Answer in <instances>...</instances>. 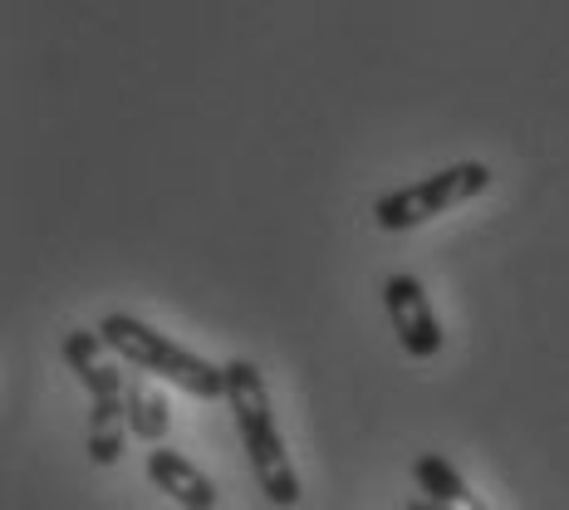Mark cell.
Wrapping results in <instances>:
<instances>
[{"instance_id": "cell-1", "label": "cell", "mask_w": 569, "mask_h": 510, "mask_svg": "<svg viewBox=\"0 0 569 510\" xmlns=\"http://www.w3.org/2000/svg\"><path fill=\"white\" fill-rule=\"evenodd\" d=\"M221 369H227V402H231V418H236V432H241L256 486L266 491L270 506H300V496H305L300 471H295L290 452H284L266 373H260L251 359H231V363H221Z\"/></svg>"}, {"instance_id": "cell-2", "label": "cell", "mask_w": 569, "mask_h": 510, "mask_svg": "<svg viewBox=\"0 0 569 510\" xmlns=\"http://www.w3.org/2000/svg\"><path fill=\"white\" fill-rule=\"evenodd\" d=\"M99 329H69L64 334V363L89 393V461L93 467H113L128 442V373L103 359Z\"/></svg>"}, {"instance_id": "cell-3", "label": "cell", "mask_w": 569, "mask_h": 510, "mask_svg": "<svg viewBox=\"0 0 569 510\" xmlns=\"http://www.w3.org/2000/svg\"><path fill=\"white\" fill-rule=\"evenodd\" d=\"M99 334L118 359H128L138 373L168 378L172 388H182V393H192L201 402L227 398V369H217V363H207L201 353L172 343V334H158V329L142 324L138 314H103Z\"/></svg>"}, {"instance_id": "cell-4", "label": "cell", "mask_w": 569, "mask_h": 510, "mask_svg": "<svg viewBox=\"0 0 569 510\" xmlns=\"http://www.w3.org/2000/svg\"><path fill=\"white\" fill-rule=\"evenodd\" d=\"M486 187H491V168H486V162H452V168L422 177V182H412V187L383 192L373 201L369 217L378 231H412L432 217H447L461 201L481 197Z\"/></svg>"}, {"instance_id": "cell-5", "label": "cell", "mask_w": 569, "mask_h": 510, "mask_svg": "<svg viewBox=\"0 0 569 510\" xmlns=\"http://www.w3.org/2000/svg\"><path fill=\"white\" fill-rule=\"evenodd\" d=\"M383 304H388V319H393V334L402 343L408 359H437L442 353V324H437V310L427 300L422 280L398 270V276L383 280Z\"/></svg>"}, {"instance_id": "cell-6", "label": "cell", "mask_w": 569, "mask_h": 510, "mask_svg": "<svg viewBox=\"0 0 569 510\" xmlns=\"http://www.w3.org/2000/svg\"><path fill=\"white\" fill-rule=\"evenodd\" d=\"M148 481L158 486L162 496H172L182 510H217V481H211L197 461L172 452L168 442L148 452Z\"/></svg>"}, {"instance_id": "cell-7", "label": "cell", "mask_w": 569, "mask_h": 510, "mask_svg": "<svg viewBox=\"0 0 569 510\" xmlns=\"http://www.w3.org/2000/svg\"><path fill=\"white\" fill-rule=\"evenodd\" d=\"M412 481H418V491L437 510H486V501L461 481V471L442 452H422L418 461H412Z\"/></svg>"}, {"instance_id": "cell-8", "label": "cell", "mask_w": 569, "mask_h": 510, "mask_svg": "<svg viewBox=\"0 0 569 510\" xmlns=\"http://www.w3.org/2000/svg\"><path fill=\"white\" fill-rule=\"evenodd\" d=\"M168 422H172V412H168V402H162V393L142 373H133L128 378V427H133V437L148 447H162Z\"/></svg>"}, {"instance_id": "cell-9", "label": "cell", "mask_w": 569, "mask_h": 510, "mask_svg": "<svg viewBox=\"0 0 569 510\" xmlns=\"http://www.w3.org/2000/svg\"><path fill=\"white\" fill-rule=\"evenodd\" d=\"M408 510H437V506L427 501V496H418V501H408Z\"/></svg>"}]
</instances>
